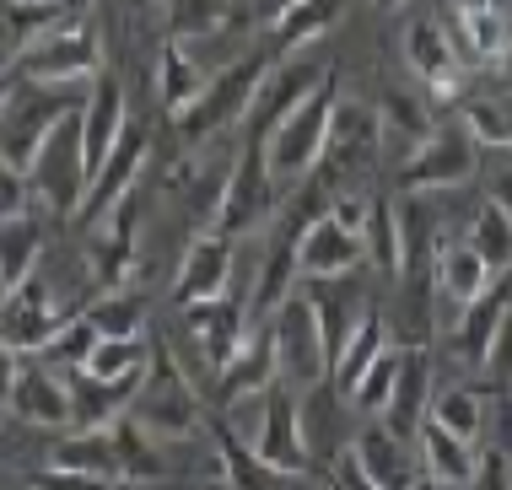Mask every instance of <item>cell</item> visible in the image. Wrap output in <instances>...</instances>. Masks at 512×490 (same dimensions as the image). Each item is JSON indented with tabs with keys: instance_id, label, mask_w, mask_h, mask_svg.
Wrapping results in <instances>:
<instances>
[{
	"instance_id": "obj_1",
	"label": "cell",
	"mask_w": 512,
	"mask_h": 490,
	"mask_svg": "<svg viewBox=\"0 0 512 490\" xmlns=\"http://www.w3.org/2000/svg\"><path fill=\"white\" fill-rule=\"evenodd\" d=\"M275 65V54H238V60H227L221 70H211V81L200 87V97L184 108V114H173V130H178V146L195 151L205 140H216L221 130H232V124L248 119V108H254V92L259 81H265V70Z\"/></svg>"
},
{
	"instance_id": "obj_2",
	"label": "cell",
	"mask_w": 512,
	"mask_h": 490,
	"mask_svg": "<svg viewBox=\"0 0 512 490\" xmlns=\"http://www.w3.org/2000/svg\"><path fill=\"white\" fill-rule=\"evenodd\" d=\"M335 108H340V70H329V76L318 81L308 97H302L292 114H286L265 140H259V146H265L270 173L281 178V184H302V178L318 167V157H324V146H329Z\"/></svg>"
},
{
	"instance_id": "obj_3",
	"label": "cell",
	"mask_w": 512,
	"mask_h": 490,
	"mask_svg": "<svg viewBox=\"0 0 512 490\" xmlns=\"http://www.w3.org/2000/svg\"><path fill=\"white\" fill-rule=\"evenodd\" d=\"M130 420L146 426L151 437H205V404L195 383H189L184 361L168 350V340L151 345V367H146V383L135 388Z\"/></svg>"
},
{
	"instance_id": "obj_4",
	"label": "cell",
	"mask_w": 512,
	"mask_h": 490,
	"mask_svg": "<svg viewBox=\"0 0 512 490\" xmlns=\"http://www.w3.org/2000/svg\"><path fill=\"white\" fill-rule=\"evenodd\" d=\"M27 189H33V205H44L49 216H76V210H81V200H87V189H92L81 108H76V114H65L44 135L38 157L27 162Z\"/></svg>"
},
{
	"instance_id": "obj_5",
	"label": "cell",
	"mask_w": 512,
	"mask_h": 490,
	"mask_svg": "<svg viewBox=\"0 0 512 490\" xmlns=\"http://www.w3.org/2000/svg\"><path fill=\"white\" fill-rule=\"evenodd\" d=\"M87 87H38V81L17 76V87H11L6 103H0V157L17 167V173H27V162L38 157L44 135L65 114H76V108L87 103Z\"/></svg>"
},
{
	"instance_id": "obj_6",
	"label": "cell",
	"mask_w": 512,
	"mask_h": 490,
	"mask_svg": "<svg viewBox=\"0 0 512 490\" xmlns=\"http://www.w3.org/2000/svg\"><path fill=\"white\" fill-rule=\"evenodd\" d=\"M11 70L22 81H38V87H87L103 70V33L81 17H65V22L44 27Z\"/></svg>"
},
{
	"instance_id": "obj_7",
	"label": "cell",
	"mask_w": 512,
	"mask_h": 490,
	"mask_svg": "<svg viewBox=\"0 0 512 490\" xmlns=\"http://www.w3.org/2000/svg\"><path fill=\"white\" fill-rule=\"evenodd\" d=\"M475 167H480V140L469 135V124L459 119V108H453V114H437L432 135H426L421 146H415L410 157L399 162L394 189H399V194L453 189V184H464V178L475 173Z\"/></svg>"
},
{
	"instance_id": "obj_8",
	"label": "cell",
	"mask_w": 512,
	"mask_h": 490,
	"mask_svg": "<svg viewBox=\"0 0 512 490\" xmlns=\"http://www.w3.org/2000/svg\"><path fill=\"white\" fill-rule=\"evenodd\" d=\"M378 157H383L378 108L340 103L335 124H329V146H324V157H318L313 173L324 178L329 194H351V189H367V173L378 167Z\"/></svg>"
},
{
	"instance_id": "obj_9",
	"label": "cell",
	"mask_w": 512,
	"mask_h": 490,
	"mask_svg": "<svg viewBox=\"0 0 512 490\" xmlns=\"http://www.w3.org/2000/svg\"><path fill=\"white\" fill-rule=\"evenodd\" d=\"M281 178L270 173L265 162V146L259 140H243L238 157H232V173H227V194H221V210H216V227L221 237H243L254 227L275 221V200H281Z\"/></svg>"
},
{
	"instance_id": "obj_10",
	"label": "cell",
	"mask_w": 512,
	"mask_h": 490,
	"mask_svg": "<svg viewBox=\"0 0 512 490\" xmlns=\"http://www.w3.org/2000/svg\"><path fill=\"white\" fill-rule=\"evenodd\" d=\"M71 313L76 307L60 297V286H54L44 270H33L22 286H11L6 297H0V340L17 345L22 356H38V350L49 345V334Z\"/></svg>"
},
{
	"instance_id": "obj_11",
	"label": "cell",
	"mask_w": 512,
	"mask_h": 490,
	"mask_svg": "<svg viewBox=\"0 0 512 490\" xmlns=\"http://www.w3.org/2000/svg\"><path fill=\"white\" fill-rule=\"evenodd\" d=\"M270 334H275V356H281V377L292 388H313L329 377V350H324V334H318V318H313V302L308 291H292L275 313L265 318Z\"/></svg>"
},
{
	"instance_id": "obj_12",
	"label": "cell",
	"mask_w": 512,
	"mask_h": 490,
	"mask_svg": "<svg viewBox=\"0 0 512 490\" xmlns=\"http://www.w3.org/2000/svg\"><path fill=\"white\" fill-rule=\"evenodd\" d=\"M405 65L432 103H459L464 97V54L442 17H415L405 27Z\"/></svg>"
},
{
	"instance_id": "obj_13",
	"label": "cell",
	"mask_w": 512,
	"mask_h": 490,
	"mask_svg": "<svg viewBox=\"0 0 512 490\" xmlns=\"http://www.w3.org/2000/svg\"><path fill=\"white\" fill-rule=\"evenodd\" d=\"M335 65H324L318 54H308V49H292V54H281L270 70H265V81H259V92H254V108H248V140H265L275 124H281L292 108L308 97L318 81L329 76Z\"/></svg>"
},
{
	"instance_id": "obj_14",
	"label": "cell",
	"mask_w": 512,
	"mask_h": 490,
	"mask_svg": "<svg viewBox=\"0 0 512 490\" xmlns=\"http://www.w3.org/2000/svg\"><path fill=\"white\" fill-rule=\"evenodd\" d=\"M297 394L286 377H275L265 388V399H259V426L248 447H254L265 464L275 469H292V474H313V458H308V442H302V410H297Z\"/></svg>"
},
{
	"instance_id": "obj_15",
	"label": "cell",
	"mask_w": 512,
	"mask_h": 490,
	"mask_svg": "<svg viewBox=\"0 0 512 490\" xmlns=\"http://www.w3.org/2000/svg\"><path fill=\"white\" fill-rule=\"evenodd\" d=\"M135 237H141V194H124L98 227H87V280L98 291H119L135 270Z\"/></svg>"
},
{
	"instance_id": "obj_16",
	"label": "cell",
	"mask_w": 512,
	"mask_h": 490,
	"mask_svg": "<svg viewBox=\"0 0 512 490\" xmlns=\"http://www.w3.org/2000/svg\"><path fill=\"white\" fill-rule=\"evenodd\" d=\"M178 318H184V340L200 350V361L211 367V377L232 361V350L248 340V329H254V318H248V302H238L232 291H221L211 302H195V307H178Z\"/></svg>"
},
{
	"instance_id": "obj_17",
	"label": "cell",
	"mask_w": 512,
	"mask_h": 490,
	"mask_svg": "<svg viewBox=\"0 0 512 490\" xmlns=\"http://www.w3.org/2000/svg\"><path fill=\"white\" fill-rule=\"evenodd\" d=\"M345 447H351V458L367 469V480L378 490H421V480H426V464H421L415 437H399V431L383 426V420L362 426Z\"/></svg>"
},
{
	"instance_id": "obj_18",
	"label": "cell",
	"mask_w": 512,
	"mask_h": 490,
	"mask_svg": "<svg viewBox=\"0 0 512 490\" xmlns=\"http://www.w3.org/2000/svg\"><path fill=\"white\" fill-rule=\"evenodd\" d=\"M146 151H151V130L141 119H130L124 135H119V146L108 151V162L92 173V189H87V200H81V210H76L81 227H98L108 210L135 189V178H141V167H146Z\"/></svg>"
},
{
	"instance_id": "obj_19",
	"label": "cell",
	"mask_w": 512,
	"mask_h": 490,
	"mask_svg": "<svg viewBox=\"0 0 512 490\" xmlns=\"http://www.w3.org/2000/svg\"><path fill=\"white\" fill-rule=\"evenodd\" d=\"M448 33L464 65H496L512 44V0H448Z\"/></svg>"
},
{
	"instance_id": "obj_20",
	"label": "cell",
	"mask_w": 512,
	"mask_h": 490,
	"mask_svg": "<svg viewBox=\"0 0 512 490\" xmlns=\"http://www.w3.org/2000/svg\"><path fill=\"white\" fill-rule=\"evenodd\" d=\"M302 291H308L313 302V318H318V334H324V350H329V372H335L340 350L351 345L356 324L367 318V291L356 275H318V280H302Z\"/></svg>"
},
{
	"instance_id": "obj_21",
	"label": "cell",
	"mask_w": 512,
	"mask_h": 490,
	"mask_svg": "<svg viewBox=\"0 0 512 490\" xmlns=\"http://www.w3.org/2000/svg\"><path fill=\"white\" fill-rule=\"evenodd\" d=\"M6 410L33 431H65L71 426V383H65V372H54L38 356H27L17 383H11Z\"/></svg>"
},
{
	"instance_id": "obj_22",
	"label": "cell",
	"mask_w": 512,
	"mask_h": 490,
	"mask_svg": "<svg viewBox=\"0 0 512 490\" xmlns=\"http://www.w3.org/2000/svg\"><path fill=\"white\" fill-rule=\"evenodd\" d=\"M507 307H512V275H496L491 286L448 324V340H442V345H448V356L453 361H469V367H486V356H491V345H496V329H502Z\"/></svg>"
},
{
	"instance_id": "obj_23",
	"label": "cell",
	"mask_w": 512,
	"mask_h": 490,
	"mask_svg": "<svg viewBox=\"0 0 512 490\" xmlns=\"http://www.w3.org/2000/svg\"><path fill=\"white\" fill-rule=\"evenodd\" d=\"M275 377H281L275 334H270V324H254V329H248V340L232 350V361L216 372L211 399H216V410H227V404H238V399H259Z\"/></svg>"
},
{
	"instance_id": "obj_24",
	"label": "cell",
	"mask_w": 512,
	"mask_h": 490,
	"mask_svg": "<svg viewBox=\"0 0 512 490\" xmlns=\"http://www.w3.org/2000/svg\"><path fill=\"white\" fill-rule=\"evenodd\" d=\"M367 264V237L340 227L335 216H318L302 227L297 237V270L302 280H318V275H356Z\"/></svg>"
},
{
	"instance_id": "obj_25",
	"label": "cell",
	"mask_w": 512,
	"mask_h": 490,
	"mask_svg": "<svg viewBox=\"0 0 512 490\" xmlns=\"http://www.w3.org/2000/svg\"><path fill=\"white\" fill-rule=\"evenodd\" d=\"M124 124H130V92L114 70H98L87 87V103H81V135H87V167L98 173L108 162V151L119 146Z\"/></svg>"
},
{
	"instance_id": "obj_26",
	"label": "cell",
	"mask_w": 512,
	"mask_h": 490,
	"mask_svg": "<svg viewBox=\"0 0 512 490\" xmlns=\"http://www.w3.org/2000/svg\"><path fill=\"white\" fill-rule=\"evenodd\" d=\"M227 280H232V237L195 232L184 248V264H178V280H173V307L211 302L227 291Z\"/></svg>"
},
{
	"instance_id": "obj_27",
	"label": "cell",
	"mask_w": 512,
	"mask_h": 490,
	"mask_svg": "<svg viewBox=\"0 0 512 490\" xmlns=\"http://www.w3.org/2000/svg\"><path fill=\"white\" fill-rule=\"evenodd\" d=\"M65 383H71V426L103 431V426H114V420L130 415L135 388L146 383V372H130V377H92L87 367H76V372H65Z\"/></svg>"
},
{
	"instance_id": "obj_28",
	"label": "cell",
	"mask_w": 512,
	"mask_h": 490,
	"mask_svg": "<svg viewBox=\"0 0 512 490\" xmlns=\"http://www.w3.org/2000/svg\"><path fill=\"white\" fill-rule=\"evenodd\" d=\"M432 280H437V302H442V318H448V324H453V318H459L464 307L475 302L480 291H486L491 280H496V270H491V264L480 259L475 248H469L464 237H459V243H442V248H437V270H432Z\"/></svg>"
},
{
	"instance_id": "obj_29",
	"label": "cell",
	"mask_w": 512,
	"mask_h": 490,
	"mask_svg": "<svg viewBox=\"0 0 512 490\" xmlns=\"http://www.w3.org/2000/svg\"><path fill=\"white\" fill-rule=\"evenodd\" d=\"M432 356H426V345H405V367H399V383H394V399L383 415L389 431H399V437H415V431L426 426V415H432Z\"/></svg>"
},
{
	"instance_id": "obj_30",
	"label": "cell",
	"mask_w": 512,
	"mask_h": 490,
	"mask_svg": "<svg viewBox=\"0 0 512 490\" xmlns=\"http://www.w3.org/2000/svg\"><path fill=\"white\" fill-rule=\"evenodd\" d=\"M49 464L54 469H76V474H98V480H124V458H119L114 426H103V431L65 426L60 437L49 442ZM124 485H130V480H124Z\"/></svg>"
},
{
	"instance_id": "obj_31",
	"label": "cell",
	"mask_w": 512,
	"mask_h": 490,
	"mask_svg": "<svg viewBox=\"0 0 512 490\" xmlns=\"http://www.w3.org/2000/svg\"><path fill=\"white\" fill-rule=\"evenodd\" d=\"M216 447H221V474H227L232 490H313V474H292L275 469L254 453L243 437H232L227 426H216Z\"/></svg>"
},
{
	"instance_id": "obj_32",
	"label": "cell",
	"mask_w": 512,
	"mask_h": 490,
	"mask_svg": "<svg viewBox=\"0 0 512 490\" xmlns=\"http://www.w3.org/2000/svg\"><path fill=\"white\" fill-rule=\"evenodd\" d=\"M442 114V103H432L426 92H389L378 103V124H383V151H394L399 162L432 135V124Z\"/></svg>"
},
{
	"instance_id": "obj_33",
	"label": "cell",
	"mask_w": 512,
	"mask_h": 490,
	"mask_svg": "<svg viewBox=\"0 0 512 490\" xmlns=\"http://www.w3.org/2000/svg\"><path fill=\"white\" fill-rule=\"evenodd\" d=\"M415 447H421L426 480H442V485H469V480H475L480 442H469V437H459V431L437 426L432 415H426L421 431H415Z\"/></svg>"
},
{
	"instance_id": "obj_34",
	"label": "cell",
	"mask_w": 512,
	"mask_h": 490,
	"mask_svg": "<svg viewBox=\"0 0 512 490\" xmlns=\"http://www.w3.org/2000/svg\"><path fill=\"white\" fill-rule=\"evenodd\" d=\"M38 259H44V221H38V210L27 205L17 216H0V297L11 286H22L38 270Z\"/></svg>"
},
{
	"instance_id": "obj_35",
	"label": "cell",
	"mask_w": 512,
	"mask_h": 490,
	"mask_svg": "<svg viewBox=\"0 0 512 490\" xmlns=\"http://www.w3.org/2000/svg\"><path fill=\"white\" fill-rule=\"evenodd\" d=\"M205 81H211V76H205V65L195 60V49L178 44V38H162V44H157V103L168 108V119L184 114V108L195 103Z\"/></svg>"
},
{
	"instance_id": "obj_36",
	"label": "cell",
	"mask_w": 512,
	"mask_h": 490,
	"mask_svg": "<svg viewBox=\"0 0 512 490\" xmlns=\"http://www.w3.org/2000/svg\"><path fill=\"white\" fill-rule=\"evenodd\" d=\"M340 388L335 377H324V383L302 388L297 394V410H302V442H308V458L313 464H335L345 447L335 442V410H340Z\"/></svg>"
},
{
	"instance_id": "obj_37",
	"label": "cell",
	"mask_w": 512,
	"mask_h": 490,
	"mask_svg": "<svg viewBox=\"0 0 512 490\" xmlns=\"http://www.w3.org/2000/svg\"><path fill=\"white\" fill-rule=\"evenodd\" d=\"M65 17H71V6H49V0H0V70H11L44 27L65 22Z\"/></svg>"
},
{
	"instance_id": "obj_38",
	"label": "cell",
	"mask_w": 512,
	"mask_h": 490,
	"mask_svg": "<svg viewBox=\"0 0 512 490\" xmlns=\"http://www.w3.org/2000/svg\"><path fill=\"white\" fill-rule=\"evenodd\" d=\"M232 27V0H162V38L178 44H205V38H227Z\"/></svg>"
},
{
	"instance_id": "obj_39",
	"label": "cell",
	"mask_w": 512,
	"mask_h": 490,
	"mask_svg": "<svg viewBox=\"0 0 512 490\" xmlns=\"http://www.w3.org/2000/svg\"><path fill=\"white\" fill-rule=\"evenodd\" d=\"M335 17H340V0H292V11L265 33V44H270L275 60H281V54H292V49L318 44V38L335 27Z\"/></svg>"
},
{
	"instance_id": "obj_40",
	"label": "cell",
	"mask_w": 512,
	"mask_h": 490,
	"mask_svg": "<svg viewBox=\"0 0 512 490\" xmlns=\"http://www.w3.org/2000/svg\"><path fill=\"white\" fill-rule=\"evenodd\" d=\"M389 345H394V324L378 313V307H367V318L356 324L351 345L340 350L335 372H329V377H335V388H340V394H351V388H356V377H362V372L372 367V361H378L383 350H389Z\"/></svg>"
},
{
	"instance_id": "obj_41",
	"label": "cell",
	"mask_w": 512,
	"mask_h": 490,
	"mask_svg": "<svg viewBox=\"0 0 512 490\" xmlns=\"http://www.w3.org/2000/svg\"><path fill=\"white\" fill-rule=\"evenodd\" d=\"M432 420L448 431H459L469 442H486L491 431V410H486V394L469 383H453V388H437L432 394Z\"/></svg>"
},
{
	"instance_id": "obj_42",
	"label": "cell",
	"mask_w": 512,
	"mask_h": 490,
	"mask_svg": "<svg viewBox=\"0 0 512 490\" xmlns=\"http://www.w3.org/2000/svg\"><path fill=\"white\" fill-rule=\"evenodd\" d=\"M464 243L475 248L496 275H512V216L502 205H491V200L480 205L475 221H469V232H464Z\"/></svg>"
},
{
	"instance_id": "obj_43",
	"label": "cell",
	"mask_w": 512,
	"mask_h": 490,
	"mask_svg": "<svg viewBox=\"0 0 512 490\" xmlns=\"http://www.w3.org/2000/svg\"><path fill=\"white\" fill-rule=\"evenodd\" d=\"M98 340H103L98 324H92L87 313H71L60 329L49 334V345L38 350V361H44V367H54V372H76V367H87V356L98 350Z\"/></svg>"
},
{
	"instance_id": "obj_44",
	"label": "cell",
	"mask_w": 512,
	"mask_h": 490,
	"mask_svg": "<svg viewBox=\"0 0 512 490\" xmlns=\"http://www.w3.org/2000/svg\"><path fill=\"white\" fill-rule=\"evenodd\" d=\"M87 318L98 324L103 340H135V334H146V302H141V291H130V286L103 291V297L87 307Z\"/></svg>"
},
{
	"instance_id": "obj_45",
	"label": "cell",
	"mask_w": 512,
	"mask_h": 490,
	"mask_svg": "<svg viewBox=\"0 0 512 490\" xmlns=\"http://www.w3.org/2000/svg\"><path fill=\"white\" fill-rule=\"evenodd\" d=\"M399 367H405V345L394 340V345L383 350V356L372 361V367H367L362 377H356V388H351V394H345V399H351V404H356V410H362V415H383V410H389V399H394Z\"/></svg>"
},
{
	"instance_id": "obj_46",
	"label": "cell",
	"mask_w": 512,
	"mask_h": 490,
	"mask_svg": "<svg viewBox=\"0 0 512 490\" xmlns=\"http://www.w3.org/2000/svg\"><path fill=\"white\" fill-rule=\"evenodd\" d=\"M367 259L383 275H399V200L394 194H372V216H367Z\"/></svg>"
},
{
	"instance_id": "obj_47",
	"label": "cell",
	"mask_w": 512,
	"mask_h": 490,
	"mask_svg": "<svg viewBox=\"0 0 512 490\" xmlns=\"http://www.w3.org/2000/svg\"><path fill=\"white\" fill-rule=\"evenodd\" d=\"M146 367H151L146 334H135V340H98V350L87 356L92 377H130V372H146Z\"/></svg>"
},
{
	"instance_id": "obj_48",
	"label": "cell",
	"mask_w": 512,
	"mask_h": 490,
	"mask_svg": "<svg viewBox=\"0 0 512 490\" xmlns=\"http://www.w3.org/2000/svg\"><path fill=\"white\" fill-rule=\"evenodd\" d=\"M469 490H512V453L507 447H480V464Z\"/></svg>"
},
{
	"instance_id": "obj_49",
	"label": "cell",
	"mask_w": 512,
	"mask_h": 490,
	"mask_svg": "<svg viewBox=\"0 0 512 490\" xmlns=\"http://www.w3.org/2000/svg\"><path fill=\"white\" fill-rule=\"evenodd\" d=\"M119 480H98V474H76V469H33V490H114Z\"/></svg>"
},
{
	"instance_id": "obj_50",
	"label": "cell",
	"mask_w": 512,
	"mask_h": 490,
	"mask_svg": "<svg viewBox=\"0 0 512 490\" xmlns=\"http://www.w3.org/2000/svg\"><path fill=\"white\" fill-rule=\"evenodd\" d=\"M33 205V189H27V173H17L6 157H0V216H17V210Z\"/></svg>"
},
{
	"instance_id": "obj_51",
	"label": "cell",
	"mask_w": 512,
	"mask_h": 490,
	"mask_svg": "<svg viewBox=\"0 0 512 490\" xmlns=\"http://www.w3.org/2000/svg\"><path fill=\"white\" fill-rule=\"evenodd\" d=\"M329 469H335V490H378V485L367 480V469H362V464H356V458H351V447H345V453H340V458H335V464H329Z\"/></svg>"
},
{
	"instance_id": "obj_52",
	"label": "cell",
	"mask_w": 512,
	"mask_h": 490,
	"mask_svg": "<svg viewBox=\"0 0 512 490\" xmlns=\"http://www.w3.org/2000/svg\"><path fill=\"white\" fill-rule=\"evenodd\" d=\"M486 200H491V205H502L507 216H512V157H507L502 167H496L491 178H486Z\"/></svg>"
},
{
	"instance_id": "obj_53",
	"label": "cell",
	"mask_w": 512,
	"mask_h": 490,
	"mask_svg": "<svg viewBox=\"0 0 512 490\" xmlns=\"http://www.w3.org/2000/svg\"><path fill=\"white\" fill-rule=\"evenodd\" d=\"M22 350L17 345H6V340H0V404H6L11 399V383H17V372H22Z\"/></svg>"
},
{
	"instance_id": "obj_54",
	"label": "cell",
	"mask_w": 512,
	"mask_h": 490,
	"mask_svg": "<svg viewBox=\"0 0 512 490\" xmlns=\"http://www.w3.org/2000/svg\"><path fill=\"white\" fill-rule=\"evenodd\" d=\"M11 87H17V70H0V103H6Z\"/></svg>"
},
{
	"instance_id": "obj_55",
	"label": "cell",
	"mask_w": 512,
	"mask_h": 490,
	"mask_svg": "<svg viewBox=\"0 0 512 490\" xmlns=\"http://www.w3.org/2000/svg\"><path fill=\"white\" fill-rule=\"evenodd\" d=\"M195 490H232V485H227V474H216V480H200Z\"/></svg>"
},
{
	"instance_id": "obj_56",
	"label": "cell",
	"mask_w": 512,
	"mask_h": 490,
	"mask_svg": "<svg viewBox=\"0 0 512 490\" xmlns=\"http://www.w3.org/2000/svg\"><path fill=\"white\" fill-rule=\"evenodd\" d=\"M496 65H502V76L512 81V44H507V54H502V60H496Z\"/></svg>"
},
{
	"instance_id": "obj_57",
	"label": "cell",
	"mask_w": 512,
	"mask_h": 490,
	"mask_svg": "<svg viewBox=\"0 0 512 490\" xmlns=\"http://www.w3.org/2000/svg\"><path fill=\"white\" fill-rule=\"evenodd\" d=\"M372 6H378V11H399L405 0H372Z\"/></svg>"
},
{
	"instance_id": "obj_58",
	"label": "cell",
	"mask_w": 512,
	"mask_h": 490,
	"mask_svg": "<svg viewBox=\"0 0 512 490\" xmlns=\"http://www.w3.org/2000/svg\"><path fill=\"white\" fill-rule=\"evenodd\" d=\"M502 394H507V415H512V377H507V388H502Z\"/></svg>"
},
{
	"instance_id": "obj_59",
	"label": "cell",
	"mask_w": 512,
	"mask_h": 490,
	"mask_svg": "<svg viewBox=\"0 0 512 490\" xmlns=\"http://www.w3.org/2000/svg\"><path fill=\"white\" fill-rule=\"evenodd\" d=\"M114 490H130V485H124V480H119V485H114Z\"/></svg>"
},
{
	"instance_id": "obj_60",
	"label": "cell",
	"mask_w": 512,
	"mask_h": 490,
	"mask_svg": "<svg viewBox=\"0 0 512 490\" xmlns=\"http://www.w3.org/2000/svg\"><path fill=\"white\" fill-rule=\"evenodd\" d=\"M65 6H81V0H65Z\"/></svg>"
},
{
	"instance_id": "obj_61",
	"label": "cell",
	"mask_w": 512,
	"mask_h": 490,
	"mask_svg": "<svg viewBox=\"0 0 512 490\" xmlns=\"http://www.w3.org/2000/svg\"><path fill=\"white\" fill-rule=\"evenodd\" d=\"M313 490H318V485H313Z\"/></svg>"
}]
</instances>
